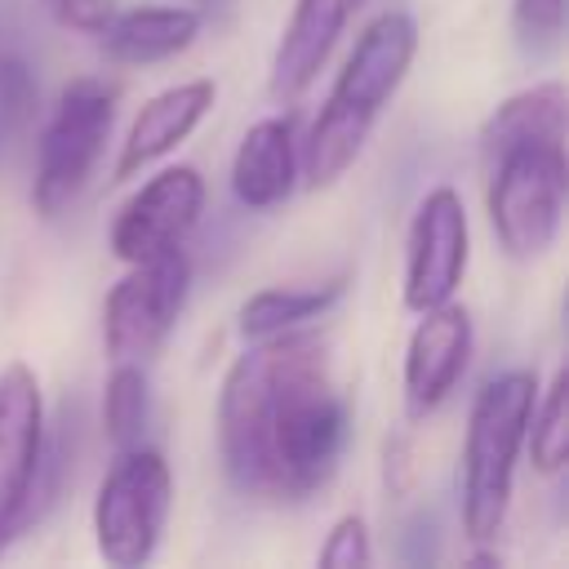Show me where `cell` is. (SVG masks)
I'll use <instances>...</instances> for the list:
<instances>
[{"label": "cell", "instance_id": "2", "mask_svg": "<svg viewBox=\"0 0 569 569\" xmlns=\"http://www.w3.org/2000/svg\"><path fill=\"white\" fill-rule=\"evenodd\" d=\"M418 53V22L405 9H387L378 13L351 44L320 116L311 120L307 138H302V156L298 169L307 178V187H333L356 156L365 151L382 107L396 98L400 80L409 76V62Z\"/></svg>", "mask_w": 569, "mask_h": 569}, {"label": "cell", "instance_id": "14", "mask_svg": "<svg viewBox=\"0 0 569 569\" xmlns=\"http://www.w3.org/2000/svg\"><path fill=\"white\" fill-rule=\"evenodd\" d=\"M298 182V133L293 116H262L244 129L231 160V191L244 209L280 204Z\"/></svg>", "mask_w": 569, "mask_h": 569}, {"label": "cell", "instance_id": "1", "mask_svg": "<svg viewBox=\"0 0 569 569\" xmlns=\"http://www.w3.org/2000/svg\"><path fill=\"white\" fill-rule=\"evenodd\" d=\"M347 445V405L333 387L325 342L284 329L253 338L218 391V453L236 493L302 502L325 489Z\"/></svg>", "mask_w": 569, "mask_h": 569}, {"label": "cell", "instance_id": "17", "mask_svg": "<svg viewBox=\"0 0 569 569\" xmlns=\"http://www.w3.org/2000/svg\"><path fill=\"white\" fill-rule=\"evenodd\" d=\"M347 293V276H333L325 284H271V289H258L253 298L240 302V338L253 342V338H271V333H284V329H298L316 316H325L338 298Z\"/></svg>", "mask_w": 569, "mask_h": 569}, {"label": "cell", "instance_id": "11", "mask_svg": "<svg viewBox=\"0 0 569 569\" xmlns=\"http://www.w3.org/2000/svg\"><path fill=\"white\" fill-rule=\"evenodd\" d=\"M467 360H471L467 307L449 298L431 311H418V325L405 347V418L409 422L431 418L467 373Z\"/></svg>", "mask_w": 569, "mask_h": 569}, {"label": "cell", "instance_id": "6", "mask_svg": "<svg viewBox=\"0 0 569 569\" xmlns=\"http://www.w3.org/2000/svg\"><path fill=\"white\" fill-rule=\"evenodd\" d=\"M173 502V476L160 449L133 445L107 467L93 498L98 556L116 569H138L156 556Z\"/></svg>", "mask_w": 569, "mask_h": 569}, {"label": "cell", "instance_id": "19", "mask_svg": "<svg viewBox=\"0 0 569 569\" xmlns=\"http://www.w3.org/2000/svg\"><path fill=\"white\" fill-rule=\"evenodd\" d=\"M525 440H529L533 471L556 476L565 467V458H569V373L565 369L547 382L542 396H533Z\"/></svg>", "mask_w": 569, "mask_h": 569}, {"label": "cell", "instance_id": "5", "mask_svg": "<svg viewBox=\"0 0 569 569\" xmlns=\"http://www.w3.org/2000/svg\"><path fill=\"white\" fill-rule=\"evenodd\" d=\"M111 120H116V84L98 76H80L58 93L36 147L31 209L40 218H58L84 191L111 138Z\"/></svg>", "mask_w": 569, "mask_h": 569}, {"label": "cell", "instance_id": "20", "mask_svg": "<svg viewBox=\"0 0 569 569\" xmlns=\"http://www.w3.org/2000/svg\"><path fill=\"white\" fill-rule=\"evenodd\" d=\"M511 31L525 53L542 58L560 49L565 36V0H511Z\"/></svg>", "mask_w": 569, "mask_h": 569}, {"label": "cell", "instance_id": "4", "mask_svg": "<svg viewBox=\"0 0 569 569\" xmlns=\"http://www.w3.org/2000/svg\"><path fill=\"white\" fill-rule=\"evenodd\" d=\"M480 164L489 173L485 209L502 253L516 262L542 258L565 222V196H569L565 138H525L493 151Z\"/></svg>", "mask_w": 569, "mask_h": 569}, {"label": "cell", "instance_id": "16", "mask_svg": "<svg viewBox=\"0 0 569 569\" xmlns=\"http://www.w3.org/2000/svg\"><path fill=\"white\" fill-rule=\"evenodd\" d=\"M565 84L560 80H542L529 84L511 98H502L489 120L480 124V160H489L493 151L525 142V138H565Z\"/></svg>", "mask_w": 569, "mask_h": 569}, {"label": "cell", "instance_id": "13", "mask_svg": "<svg viewBox=\"0 0 569 569\" xmlns=\"http://www.w3.org/2000/svg\"><path fill=\"white\" fill-rule=\"evenodd\" d=\"M213 98H218L213 80H182V84H169V89L151 93L142 102V111L133 116L124 142H120V156H116L111 178L124 182V178L142 173L147 164H156L160 156H169L182 138H191V129L204 120V111L213 107Z\"/></svg>", "mask_w": 569, "mask_h": 569}, {"label": "cell", "instance_id": "23", "mask_svg": "<svg viewBox=\"0 0 569 569\" xmlns=\"http://www.w3.org/2000/svg\"><path fill=\"white\" fill-rule=\"evenodd\" d=\"M44 9H49L53 22H62L67 31L98 36V31L107 27V18L116 13V0H44Z\"/></svg>", "mask_w": 569, "mask_h": 569}, {"label": "cell", "instance_id": "18", "mask_svg": "<svg viewBox=\"0 0 569 569\" xmlns=\"http://www.w3.org/2000/svg\"><path fill=\"white\" fill-rule=\"evenodd\" d=\"M102 427L107 440L120 449L142 445L147 436V365L133 360H116L102 387Z\"/></svg>", "mask_w": 569, "mask_h": 569}, {"label": "cell", "instance_id": "10", "mask_svg": "<svg viewBox=\"0 0 569 569\" xmlns=\"http://www.w3.org/2000/svg\"><path fill=\"white\" fill-rule=\"evenodd\" d=\"M467 209L453 187H431L409 222L405 240V307L431 311L453 298L467 271Z\"/></svg>", "mask_w": 569, "mask_h": 569}, {"label": "cell", "instance_id": "8", "mask_svg": "<svg viewBox=\"0 0 569 569\" xmlns=\"http://www.w3.org/2000/svg\"><path fill=\"white\" fill-rule=\"evenodd\" d=\"M204 213V178L196 164H169L151 173L116 213L107 249L116 262H147L187 244Z\"/></svg>", "mask_w": 569, "mask_h": 569}, {"label": "cell", "instance_id": "22", "mask_svg": "<svg viewBox=\"0 0 569 569\" xmlns=\"http://www.w3.org/2000/svg\"><path fill=\"white\" fill-rule=\"evenodd\" d=\"M36 107V84L18 58L0 62V133H13Z\"/></svg>", "mask_w": 569, "mask_h": 569}, {"label": "cell", "instance_id": "15", "mask_svg": "<svg viewBox=\"0 0 569 569\" xmlns=\"http://www.w3.org/2000/svg\"><path fill=\"white\" fill-rule=\"evenodd\" d=\"M200 36V9L191 4H138L124 13H111L107 27L98 31L107 58L147 67L182 53Z\"/></svg>", "mask_w": 569, "mask_h": 569}, {"label": "cell", "instance_id": "9", "mask_svg": "<svg viewBox=\"0 0 569 569\" xmlns=\"http://www.w3.org/2000/svg\"><path fill=\"white\" fill-rule=\"evenodd\" d=\"M44 453V400L27 360L0 369V547L31 520V493Z\"/></svg>", "mask_w": 569, "mask_h": 569}, {"label": "cell", "instance_id": "21", "mask_svg": "<svg viewBox=\"0 0 569 569\" xmlns=\"http://www.w3.org/2000/svg\"><path fill=\"white\" fill-rule=\"evenodd\" d=\"M325 569H365L373 560V547H369V525L365 516L347 511L333 520L329 538L320 542V556H316Z\"/></svg>", "mask_w": 569, "mask_h": 569}, {"label": "cell", "instance_id": "7", "mask_svg": "<svg viewBox=\"0 0 569 569\" xmlns=\"http://www.w3.org/2000/svg\"><path fill=\"white\" fill-rule=\"evenodd\" d=\"M187 289H191V262L182 249L147 258V262H129V271L111 284V293L102 302L107 360L111 365L116 360H133V365L156 360L182 316Z\"/></svg>", "mask_w": 569, "mask_h": 569}, {"label": "cell", "instance_id": "12", "mask_svg": "<svg viewBox=\"0 0 569 569\" xmlns=\"http://www.w3.org/2000/svg\"><path fill=\"white\" fill-rule=\"evenodd\" d=\"M360 4L365 0H293V13L280 31V44H276L271 71H267V89L276 102H298L311 89L329 49L338 44L342 27L351 22V13Z\"/></svg>", "mask_w": 569, "mask_h": 569}, {"label": "cell", "instance_id": "3", "mask_svg": "<svg viewBox=\"0 0 569 569\" xmlns=\"http://www.w3.org/2000/svg\"><path fill=\"white\" fill-rule=\"evenodd\" d=\"M533 396H538V373L507 369L489 378L471 400L462 467H458V511H462V529L471 542L498 538L507 520L516 458L525 449Z\"/></svg>", "mask_w": 569, "mask_h": 569}]
</instances>
